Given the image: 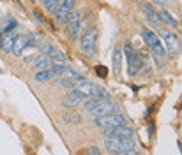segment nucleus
<instances>
[{
  "label": "nucleus",
  "instance_id": "obj_1",
  "mask_svg": "<svg viewBox=\"0 0 182 155\" xmlns=\"http://www.w3.org/2000/svg\"><path fill=\"white\" fill-rule=\"evenodd\" d=\"M104 148L111 153H133L134 152V141H133V138L110 136L104 139Z\"/></svg>",
  "mask_w": 182,
  "mask_h": 155
},
{
  "label": "nucleus",
  "instance_id": "obj_2",
  "mask_svg": "<svg viewBox=\"0 0 182 155\" xmlns=\"http://www.w3.org/2000/svg\"><path fill=\"white\" fill-rule=\"evenodd\" d=\"M140 35H142L143 42L154 51V55H157L159 58H165V56H166V48H165L161 37H159L156 32H152L150 28H142Z\"/></svg>",
  "mask_w": 182,
  "mask_h": 155
},
{
  "label": "nucleus",
  "instance_id": "obj_3",
  "mask_svg": "<svg viewBox=\"0 0 182 155\" xmlns=\"http://www.w3.org/2000/svg\"><path fill=\"white\" fill-rule=\"evenodd\" d=\"M74 90L85 99V97H99V99H110V95H108V92H104L101 86H97V85H94V83H90V81H87V79H81V81H78L74 86Z\"/></svg>",
  "mask_w": 182,
  "mask_h": 155
},
{
  "label": "nucleus",
  "instance_id": "obj_4",
  "mask_svg": "<svg viewBox=\"0 0 182 155\" xmlns=\"http://www.w3.org/2000/svg\"><path fill=\"white\" fill-rule=\"evenodd\" d=\"M96 127H101V129H106V127H117V125H129V122L122 116V115H117V113H108V115H103V116H96L94 120Z\"/></svg>",
  "mask_w": 182,
  "mask_h": 155
},
{
  "label": "nucleus",
  "instance_id": "obj_5",
  "mask_svg": "<svg viewBox=\"0 0 182 155\" xmlns=\"http://www.w3.org/2000/svg\"><path fill=\"white\" fill-rule=\"evenodd\" d=\"M96 42H97V30L92 27V28L85 30V34L81 35V39H80V48L87 55H94L96 53Z\"/></svg>",
  "mask_w": 182,
  "mask_h": 155
},
{
  "label": "nucleus",
  "instance_id": "obj_6",
  "mask_svg": "<svg viewBox=\"0 0 182 155\" xmlns=\"http://www.w3.org/2000/svg\"><path fill=\"white\" fill-rule=\"evenodd\" d=\"M65 71V65L64 63H55V65H50L46 69H41L35 72V81L42 83V81H50L53 78H58L62 72Z\"/></svg>",
  "mask_w": 182,
  "mask_h": 155
},
{
  "label": "nucleus",
  "instance_id": "obj_7",
  "mask_svg": "<svg viewBox=\"0 0 182 155\" xmlns=\"http://www.w3.org/2000/svg\"><path fill=\"white\" fill-rule=\"evenodd\" d=\"M76 6V0H58L53 12H55V19L57 21H65V18L73 12Z\"/></svg>",
  "mask_w": 182,
  "mask_h": 155
},
{
  "label": "nucleus",
  "instance_id": "obj_8",
  "mask_svg": "<svg viewBox=\"0 0 182 155\" xmlns=\"http://www.w3.org/2000/svg\"><path fill=\"white\" fill-rule=\"evenodd\" d=\"M161 35H163V39L161 41H165L163 44H165V48L172 53V55H175V53H179V50H180V41H179V35L175 34V32H172V30H161Z\"/></svg>",
  "mask_w": 182,
  "mask_h": 155
},
{
  "label": "nucleus",
  "instance_id": "obj_9",
  "mask_svg": "<svg viewBox=\"0 0 182 155\" xmlns=\"http://www.w3.org/2000/svg\"><path fill=\"white\" fill-rule=\"evenodd\" d=\"M81 25H83V12H71L69 14V19H67V32L73 39H76L80 35V30H81Z\"/></svg>",
  "mask_w": 182,
  "mask_h": 155
},
{
  "label": "nucleus",
  "instance_id": "obj_10",
  "mask_svg": "<svg viewBox=\"0 0 182 155\" xmlns=\"http://www.w3.org/2000/svg\"><path fill=\"white\" fill-rule=\"evenodd\" d=\"M37 46H39L41 53L48 55V56L53 60V63H64V62H65V55H64L62 51H58L55 46H51V44H48V42H41V44H37Z\"/></svg>",
  "mask_w": 182,
  "mask_h": 155
},
{
  "label": "nucleus",
  "instance_id": "obj_11",
  "mask_svg": "<svg viewBox=\"0 0 182 155\" xmlns=\"http://www.w3.org/2000/svg\"><path fill=\"white\" fill-rule=\"evenodd\" d=\"M103 134H104V138H110V136L133 138L134 136V130L129 125H117V127H106V129H103Z\"/></svg>",
  "mask_w": 182,
  "mask_h": 155
},
{
  "label": "nucleus",
  "instance_id": "obj_12",
  "mask_svg": "<svg viewBox=\"0 0 182 155\" xmlns=\"http://www.w3.org/2000/svg\"><path fill=\"white\" fill-rule=\"evenodd\" d=\"M111 111H115V104L113 102H110L108 99H99V102L92 107V109H88V113L92 115L94 118L96 116H103V115H108V113H111Z\"/></svg>",
  "mask_w": 182,
  "mask_h": 155
},
{
  "label": "nucleus",
  "instance_id": "obj_13",
  "mask_svg": "<svg viewBox=\"0 0 182 155\" xmlns=\"http://www.w3.org/2000/svg\"><path fill=\"white\" fill-rule=\"evenodd\" d=\"M142 67H143V58H142V55L140 53H134L133 58L127 62V74L129 76H136V74L140 72Z\"/></svg>",
  "mask_w": 182,
  "mask_h": 155
},
{
  "label": "nucleus",
  "instance_id": "obj_14",
  "mask_svg": "<svg viewBox=\"0 0 182 155\" xmlns=\"http://www.w3.org/2000/svg\"><path fill=\"white\" fill-rule=\"evenodd\" d=\"M28 42H30V35H28V34H21V35L16 34L14 44H13V53H14V55H21V51L25 50V46H27Z\"/></svg>",
  "mask_w": 182,
  "mask_h": 155
},
{
  "label": "nucleus",
  "instance_id": "obj_15",
  "mask_svg": "<svg viewBox=\"0 0 182 155\" xmlns=\"http://www.w3.org/2000/svg\"><path fill=\"white\" fill-rule=\"evenodd\" d=\"M14 37H16V30L6 32L2 35V41H0V50L6 53H13V44H14Z\"/></svg>",
  "mask_w": 182,
  "mask_h": 155
},
{
  "label": "nucleus",
  "instance_id": "obj_16",
  "mask_svg": "<svg viewBox=\"0 0 182 155\" xmlns=\"http://www.w3.org/2000/svg\"><path fill=\"white\" fill-rule=\"evenodd\" d=\"M81 101H83V97L73 88V92H69V94L62 99V106H64V107H76Z\"/></svg>",
  "mask_w": 182,
  "mask_h": 155
},
{
  "label": "nucleus",
  "instance_id": "obj_17",
  "mask_svg": "<svg viewBox=\"0 0 182 155\" xmlns=\"http://www.w3.org/2000/svg\"><path fill=\"white\" fill-rule=\"evenodd\" d=\"M16 27H18V21L13 16H4L2 19H0V30H2V34L16 30Z\"/></svg>",
  "mask_w": 182,
  "mask_h": 155
},
{
  "label": "nucleus",
  "instance_id": "obj_18",
  "mask_svg": "<svg viewBox=\"0 0 182 155\" xmlns=\"http://www.w3.org/2000/svg\"><path fill=\"white\" fill-rule=\"evenodd\" d=\"M140 9L143 11V14L147 16V19L150 21H156V23H161V16H159V12H156V9L149 4H140Z\"/></svg>",
  "mask_w": 182,
  "mask_h": 155
},
{
  "label": "nucleus",
  "instance_id": "obj_19",
  "mask_svg": "<svg viewBox=\"0 0 182 155\" xmlns=\"http://www.w3.org/2000/svg\"><path fill=\"white\" fill-rule=\"evenodd\" d=\"M50 65H53V60L48 56V55H39V56H35V60H34V67L37 69V71H41V69H46V67H50Z\"/></svg>",
  "mask_w": 182,
  "mask_h": 155
},
{
  "label": "nucleus",
  "instance_id": "obj_20",
  "mask_svg": "<svg viewBox=\"0 0 182 155\" xmlns=\"http://www.w3.org/2000/svg\"><path fill=\"white\" fill-rule=\"evenodd\" d=\"M120 62H122V51L120 48H115V51H113V71H115V74L120 72Z\"/></svg>",
  "mask_w": 182,
  "mask_h": 155
},
{
  "label": "nucleus",
  "instance_id": "obj_21",
  "mask_svg": "<svg viewBox=\"0 0 182 155\" xmlns=\"http://www.w3.org/2000/svg\"><path fill=\"white\" fill-rule=\"evenodd\" d=\"M159 16H161V21H165V23H168L172 27H177V19L173 18V14L170 11H161V12H159Z\"/></svg>",
  "mask_w": 182,
  "mask_h": 155
},
{
  "label": "nucleus",
  "instance_id": "obj_22",
  "mask_svg": "<svg viewBox=\"0 0 182 155\" xmlns=\"http://www.w3.org/2000/svg\"><path fill=\"white\" fill-rule=\"evenodd\" d=\"M134 53H136V51H134V48H133V44H131V42H126V44H124V56H126V62H129Z\"/></svg>",
  "mask_w": 182,
  "mask_h": 155
},
{
  "label": "nucleus",
  "instance_id": "obj_23",
  "mask_svg": "<svg viewBox=\"0 0 182 155\" xmlns=\"http://www.w3.org/2000/svg\"><path fill=\"white\" fill-rule=\"evenodd\" d=\"M97 102H99V97H88V101H85V104H83V106H85V109L88 111V109H92Z\"/></svg>",
  "mask_w": 182,
  "mask_h": 155
},
{
  "label": "nucleus",
  "instance_id": "obj_24",
  "mask_svg": "<svg viewBox=\"0 0 182 155\" xmlns=\"http://www.w3.org/2000/svg\"><path fill=\"white\" fill-rule=\"evenodd\" d=\"M57 2H58V0H42V4H44V7H46V11H51V12H53Z\"/></svg>",
  "mask_w": 182,
  "mask_h": 155
},
{
  "label": "nucleus",
  "instance_id": "obj_25",
  "mask_svg": "<svg viewBox=\"0 0 182 155\" xmlns=\"http://www.w3.org/2000/svg\"><path fill=\"white\" fill-rule=\"evenodd\" d=\"M96 74L99 78H106L108 76V69L104 67V65H97V67H96Z\"/></svg>",
  "mask_w": 182,
  "mask_h": 155
},
{
  "label": "nucleus",
  "instance_id": "obj_26",
  "mask_svg": "<svg viewBox=\"0 0 182 155\" xmlns=\"http://www.w3.org/2000/svg\"><path fill=\"white\" fill-rule=\"evenodd\" d=\"M64 120H65V122H80V115H78V113H67V115L64 116Z\"/></svg>",
  "mask_w": 182,
  "mask_h": 155
},
{
  "label": "nucleus",
  "instance_id": "obj_27",
  "mask_svg": "<svg viewBox=\"0 0 182 155\" xmlns=\"http://www.w3.org/2000/svg\"><path fill=\"white\" fill-rule=\"evenodd\" d=\"M85 152H87V153H94V155L101 153V150H99V148H96V146H90V148H87Z\"/></svg>",
  "mask_w": 182,
  "mask_h": 155
},
{
  "label": "nucleus",
  "instance_id": "obj_28",
  "mask_svg": "<svg viewBox=\"0 0 182 155\" xmlns=\"http://www.w3.org/2000/svg\"><path fill=\"white\" fill-rule=\"evenodd\" d=\"M154 2H157V4H166L168 0H154Z\"/></svg>",
  "mask_w": 182,
  "mask_h": 155
}]
</instances>
